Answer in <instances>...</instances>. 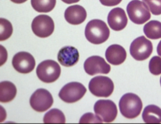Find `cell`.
<instances>
[{"instance_id": "1", "label": "cell", "mask_w": 161, "mask_h": 124, "mask_svg": "<svg viewBox=\"0 0 161 124\" xmlns=\"http://www.w3.org/2000/svg\"><path fill=\"white\" fill-rule=\"evenodd\" d=\"M85 37L87 40L91 43L101 44L109 38V29L103 21L99 19H93L87 24Z\"/></svg>"}, {"instance_id": "2", "label": "cell", "mask_w": 161, "mask_h": 124, "mask_svg": "<svg viewBox=\"0 0 161 124\" xmlns=\"http://www.w3.org/2000/svg\"><path fill=\"white\" fill-rule=\"evenodd\" d=\"M143 103L139 96L134 93H126L119 101L121 114L126 118L133 119L141 113Z\"/></svg>"}, {"instance_id": "3", "label": "cell", "mask_w": 161, "mask_h": 124, "mask_svg": "<svg viewBox=\"0 0 161 124\" xmlns=\"http://www.w3.org/2000/svg\"><path fill=\"white\" fill-rule=\"evenodd\" d=\"M36 74L39 80L50 84L58 80L61 74V67L58 62L53 60H45L37 67Z\"/></svg>"}, {"instance_id": "4", "label": "cell", "mask_w": 161, "mask_h": 124, "mask_svg": "<svg viewBox=\"0 0 161 124\" xmlns=\"http://www.w3.org/2000/svg\"><path fill=\"white\" fill-rule=\"evenodd\" d=\"M127 13L130 20L136 24H144L151 18L148 6L140 0H133L129 3Z\"/></svg>"}, {"instance_id": "5", "label": "cell", "mask_w": 161, "mask_h": 124, "mask_svg": "<svg viewBox=\"0 0 161 124\" xmlns=\"http://www.w3.org/2000/svg\"><path fill=\"white\" fill-rule=\"evenodd\" d=\"M89 89L92 94L96 97L108 98L113 93L114 89L113 81L105 76H98L89 82Z\"/></svg>"}, {"instance_id": "6", "label": "cell", "mask_w": 161, "mask_h": 124, "mask_svg": "<svg viewBox=\"0 0 161 124\" xmlns=\"http://www.w3.org/2000/svg\"><path fill=\"white\" fill-rule=\"evenodd\" d=\"M130 54L137 61H144L151 55L153 52V44L144 36L135 38L130 48Z\"/></svg>"}, {"instance_id": "7", "label": "cell", "mask_w": 161, "mask_h": 124, "mask_svg": "<svg viewBox=\"0 0 161 124\" xmlns=\"http://www.w3.org/2000/svg\"><path fill=\"white\" fill-rule=\"evenodd\" d=\"M86 93V88L77 82H72L66 84L61 89L58 96L62 101L68 103H73L80 101Z\"/></svg>"}, {"instance_id": "8", "label": "cell", "mask_w": 161, "mask_h": 124, "mask_svg": "<svg viewBox=\"0 0 161 124\" xmlns=\"http://www.w3.org/2000/svg\"><path fill=\"white\" fill-rule=\"evenodd\" d=\"M29 103L32 108L36 112H43L52 107L53 99L48 90L39 89L32 94Z\"/></svg>"}, {"instance_id": "9", "label": "cell", "mask_w": 161, "mask_h": 124, "mask_svg": "<svg viewBox=\"0 0 161 124\" xmlns=\"http://www.w3.org/2000/svg\"><path fill=\"white\" fill-rule=\"evenodd\" d=\"M32 30L39 38H48L54 31V22L48 15H39L32 22Z\"/></svg>"}, {"instance_id": "10", "label": "cell", "mask_w": 161, "mask_h": 124, "mask_svg": "<svg viewBox=\"0 0 161 124\" xmlns=\"http://www.w3.org/2000/svg\"><path fill=\"white\" fill-rule=\"evenodd\" d=\"M95 114L104 122H112L117 117L118 110L115 103L111 100H99L94 104Z\"/></svg>"}, {"instance_id": "11", "label": "cell", "mask_w": 161, "mask_h": 124, "mask_svg": "<svg viewBox=\"0 0 161 124\" xmlns=\"http://www.w3.org/2000/svg\"><path fill=\"white\" fill-rule=\"evenodd\" d=\"M12 64L14 69L20 73H29L35 67V59L30 53L19 52L14 56Z\"/></svg>"}, {"instance_id": "12", "label": "cell", "mask_w": 161, "mask_h": 124, "mask_svg": "<svg viewBox=\"0 0 161 124\" xmlns=\"http://www.w3.org/2000/svg\"><path fill=\"white\" fill-rule=\"evenodd\" d=\"M84 71L89 75L94 74H108L111 67L108 62L99 56H92L87 58L84 64Z\"/></svg>"}, {"instance_id": "13", "label": "cell", "mask_w": 161, "mask_h": 124, "mask_svg": "<svg viewBox=\"0 0 161 124\" xmlns=\"http://www.w3.org/2000/svg\"><path fill=\"white\" fill-rule=\"evenodd\" d=\"M108 24L114 31H120L127 26L128 18L125 10L121 8H114L108 13Z\"/></svg>"}, {"instance_id": "14", "label": "cell", "mask_w": 161, "mask_h": 124, "mask_svg": "<svg viewBox=\"0 0 161 124\" xmlns=\"http://www.w3.org/2000/svg\"><path fill=\"white\" fill-rule=\"evenodd\" d=\"M80 59L79 51L74 47H64L61 48L58 53V61L64 67H72Z\"/></svg>"}, {"instance_id": "15", "label": "cell", "mask_w": 161, "mask_h": 124, "mask_svg": "<svg viewBox=\"0 0 161 124\" xmlns=\"http://www.w3.org/2000/svg\"><path fill=\"white\" fill-rule=\"evenodd\" d=\"M64 18L69 24L73 25H79L84 23L86 19V10L80 5L70 6L65 10Z\"/></svg>"}, {"instance_id": "16", "label": "cell", "mask_w": 161, "mask_h": 124, "mask_svg": "<svg viewBox=\"0 0 161 124\" xmlns=\"http://www.w3.org/2000/svg\"><path fill=\"white\" fill-rule=\"evenodd\" d=\"M105 56L106 59L109 63L113 65H120L126 59L127 53L122 46L113 44L107 48Z\"/></svg>"}, {"instance_id": "17", "label": "cell", "mask_w": 161, "mask_h": 124, "mask_svg": "<svg viewBox=\"0 0 161 124\" xmlns=\"http://www.w3.org/2000/svg\"><path fill=\"white\" fill-rule=\"evenodd\" d=\"M17 94L16 87L9 81H3L0 84V100L2 103H8L14 100Z\"/></svg>"}, {"instance_id": "18", "label": "cell", "mask_w": 161, "mask_h": 124, "mask_svg": "<svg viewBox=\"0 0 161 124\" xmlns=\"http://www.w3.org/2000/svg\"><path fill=\"white\" fill-rule=\"evenodd\" d=\"M142 117L146 123H160L161 108L155 105L147 106L143 112Z\"/></svg>"}, {"instance_id": "19", "label": "cell", "mask_w": 161, "mask_h": 124, "mask_svg": "<svg viewBox=\"0 0 161 124\" xmlns=\"http://www.w3.org/2000/svg\"><path fill=\"white\" fill-rule=\"evenodd\" d=\"M144 33L149 39H159L161 38V23L156 20L148 22L144 27Z\"/></svg>"}, {"instance_id": "20", "label": "cell", "mask_w": 161, "mask_h": 124, "mask_svg": "<svg viewBox=\"0 0 161 124\" xmlns=\"http://www.w3.org/2000/svg\"><path fill=\"white\" fill-rule=\"evenodd\" d=\"M32 7L39 13L51 12L56 5V0H31Z\"/></svg>"}, {"instance_id": "21", "label": "cell", "mask_w": 161, "mask_h": 124, "mask_svg": "<svg viewBox=\"0 0 161 124\" xmlns=\"http://www.w3.org/2000/svg\"><path fill=\"white\" fill-rule=\"evenodd\" d=\"M65 116L59 109H51L43 117L44 123H64Z\"/></svg>"}, {"instance_id": "22", "label": "cell", "mask_w": 161, "mask_h": 124, "mask_svg": "<svg viewBox=\"0 0 161 124\" xmlns=\"http://www.w3.org/2000/svg\"><path fill=\"white\" fill-rule=\"evenodd\" d=\"M0 26H1V34L0 39L1 41H4L9 38L13 34V26L9 21L7 19H0Z\"/></svg>"}, {"instance_id": "23", "label": "cell", "mask_w": 161, "mask_h": 124, "mask_svg": "<svg viewBox=\"0 0 161 124\" xmlns=\"http://www.w3.org/2000/svg\"><path fill=\"white\" fill-rule=\"evenodd\" d=\"M149 72L154 75L161 74V57L154 56L150 59L149 64Z\"/></svg>"}, {"instance_id": "24", "label": "cell", "mask_w": 161, "mask_h": 124, "mask_svg": "<svg viewBox=\"0 0 161 124\" xmlns=\"http://www.w3.org/2000/svg\"><path fill=\"white\" fill-rule=\"evenodd\" d=\"M154 15L161 14V0H142Z\"/></svg>"}, {"instance_id": "25", "label": "cell", "mask_w": 161, "mask_h": 124, "mask_svg": "<svg viewBox=\"0 0 161 124\" xmlns=\"http://www.w3.org/2000/svg\"><path fill=\"white\" fill-rule=\"evenodd\" d=\"M103 121L98 116H94L91 112H88L80 118V123H101Z\"/></svg>"}, {"instance_id": "26", "label": "cell", "mask_w": 161, "mask_h": 124, "mask_svg": "<svg viewBox=\"0 0 161 124\" xmlns=\"http://www.w3.org/2000/svg\"><path fill=\"white\" fill-rule=\"evenodd\" d=\"M100 3L104 6L108 7H114L116 5L119 4L122 0H99Z\"/></svg>"}, {"instance_id": "27", "label": "cell", "mask_w": 161, "mask_h": 124, "mask_svg": "<svg viewBox=\"0 0 161 124\" xmlns=\"http://www.w3.org/2000/svg\"><path fill=\"white\" fill-rule=\"evenodd\" d=\"M61 1H63L65 3H68V4H71V3H75L79 2L80 0H61Z\"/></svg>"}, {"instance_id": "28", "label": "cell", "mask_w": 161, "mask_h": 124, "mask_svg": "<svg viewBox=\"0 0 161 124\" xmlns=\"http://www.w3.org/2000/svg\"><path fill=\"white\" fill-rule=\"evenodd\" d=\"M157 53L159 55V57H161V41L158 44V47H157Z\"/></svg>"}, {"instance_id": "29", "label": "cell", "mask_w": 161, "mask_h": 124, "mask_svg": "<svg viewBox=\"0 0 161 124\" xmlns=\"http://www.w3.org/2000/svg\"><path fill=\"white\" fill-rule=\"evenodd\" d=\"M12 1L13 3H25L28 0H10Z\"/></svg>"}, {"instance_id": "30", "label": "cell", "mask_w": 161, "mask_h": 124, "mask_svg": "<svg viewBox=\"0 0 161 124\" xmlns=\"http://www.w3.org/2000/svg\"><path fill=\"white\" fill-rule=\"evenodd\" d=\"M160 85H161V78H160Z\"/></svg>"}]
</instances>
